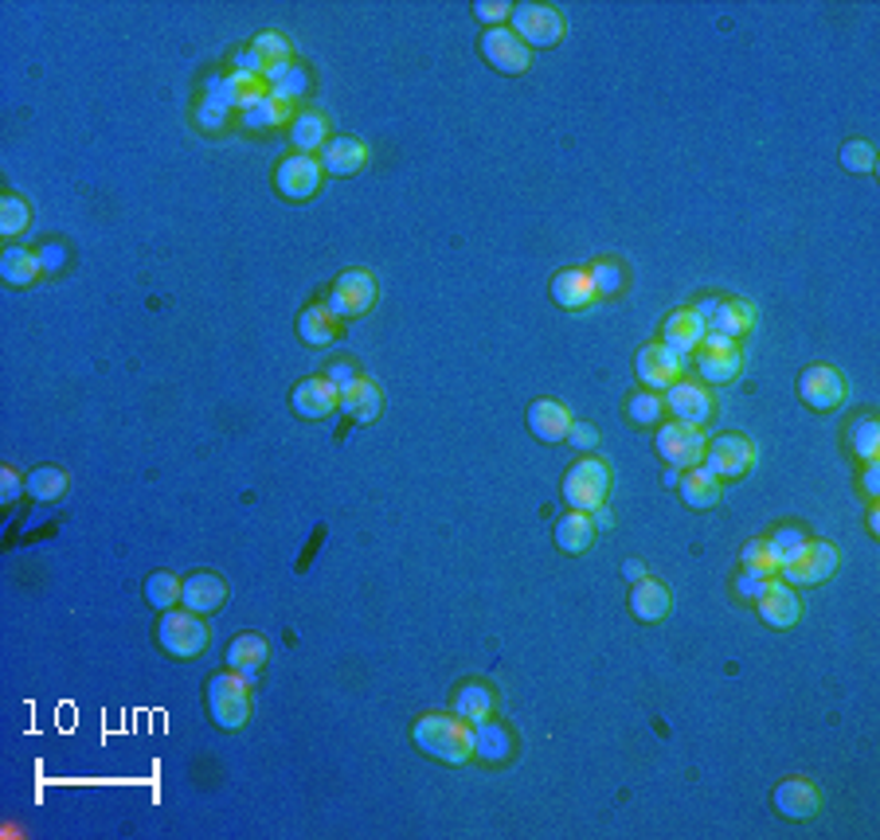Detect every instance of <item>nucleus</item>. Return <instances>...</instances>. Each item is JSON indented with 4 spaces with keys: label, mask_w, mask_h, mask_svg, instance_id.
<instances>
[{
    "label": "nucleus",
    "mask_w": 880,
    "mask_h": 840,
    "mask_svg": "<svg viewBox=\"0 0 880 840\" xmlns=\"http://www.w3.org/2000/svg\"><path fill=\"white\" fill-rule=\"evenodd\" d=\"M341 411L353 422H361V427H368V422H376L384 414V391L372 379L356 376L353 384L341 387Z\"/></svg>",
    "instance_id": "393cba45"
},
{
    "label": "nucleus",
    "mask_w": 880,
    "mask_h": 840,
    "mask_svg": "<svg viewBox=\"0 0 880 840\" xmlns=\"http://www.w3.org/2000/svg\"><path fill=\"white\" fill-rule=\"evenodd\" d=\"M411 743L442 766L474 763V723L454 712H427L411 723Z\"/></svg>",
    "instance_id": "f257e3e1"
},
{
    "label": "nucleus",
    "mask_w": 880,
    "mask_h": 840,
    "mask_svg": "<svg viewBox=\"0 0 880 840\" xmlns=\"http://www.w3.org/2000/svg\"><path fill=\"white\" fill-rule=\"evenodd\" d=\"M181 583L184 579H176L173 571H153L146 579V602L153 610H161V614L164 610H173L176 602H181Z\"/></svg>",
    "instance_id": "4c0bfd02"
},
{
    "label": "nucleus",
    "mask_w": 880,
    "mask_h": 840,
    "mask_svg": "<svg viewBox=\"0 0 880 840\" xmlns=\"http://www.w3.org/2000/svg\"><path fill=\"white\" fill-rule=\"evenodd\" d=\"M290 118H293V106L282 103V98H275V95H262L259 103H250L247 110H239V121L247 129H278Z\"/></svg>",
    "instance_id": "c9c22d12"
},
{
    "label": "nucleus",
    "mask_w": 880,
    "mask_h": 840,
    "mask_svg": "<svg viewBox=\"0 0 880 840\" xmlns=\"http://www.w3.org/2000/svg\"><path fill=\"white\" fill-rule=\"evenodd\" d=\"M626 414H631V422H638V427H657L665 414L662 391H634L631 399H626Z\"/></svg>",
    "instance_id": "79ce46f5"
},
{
    "label": "nucleus",
    "mask_w": 880,
    "mask_h": 840,
    "mask_svg": "<svg viewBox=\"0 0 880 840\" xmlns=\"http://www.w3.org/2000/svg\"><path fill=\"white\" fill-rule=\"evenodd\" d=\"M250 688L239 672H216V677L207 680L204 688V703H207V715L212 723L224 731H239L243 723L250 720Z\"/></svg>",
    "instance_id": "f03ea898"
},
{
    "label": "nucleus",
    "mask_w": 880,
    "mask_h": 840,
    "mask_svg": "<svg viewBox=\"0 0 880 840\" xmlns=\"http://www.w3.org/2000/svg\"><path fill=\"white\" fill-rule=\"evenodd\" d=\"M622 574H626V583H638V579H646V563H642V559H626V563H622Z\"/></svg>",
    "instance_id": "13d9d810"
},
{
    "label": "nucleus",
    "mask_w": 880,
    "mask_h": 840,
    "mask_svg": "<svg viewBox=\"0 0 880 840\" xmlns=\"http://www.w3.org/2000/svg\"><path fill=\"white\" fill-rule=\"evenodd\" d=\"M755 614H760V622L771 629H794L798 626V617H803V602H798L794 586H786L783 579H771L768 591L755 599Z\"/></svg>",
    "instance_id": "a211bd4d"
},
{
    "label": "nucleus",
    "mask_w": 880,
    "mask_h": 840,
    "mask_svg": "<svg viewBox=\"0 0 880 840\" xmlns=\"http://www.w3.org/2000/svg\"><path fill=\"white\" fill-rule=\"evenodd\" d=\"M591 524H595V528H603V532H607V528H614V513H611V508H607V505H599L595 513H591Z\"/></svg>",
    "instance_id": "bf43d9fd"
},
{
    "label": "nucleus",
    "mask_w": 880,
    "mask_h": 840,
    "mask_svg": "<svg viewBox=\"0 0 880 840\" xmlns=\"http://www.w3.org/2000/svg\"><path fill=\"white\" fill-rule=\"evenodd\" d=\"M321 376H325L329 384H337V391H341V387L353 384V379L361 376V371H356V364H353V360H333L325 371H321Z\"/></svg>",
    "instance_id": "5fc2aeb1"
},
{
    "label": "nucleus",
    "mask_w": 880,
    "mask_h": 840,
    "mask_svg": "<svg viewBox=\"0 0 880 840\" xmlns=\"http://www.w3.org/2000/svg\"><path fill=\"white\" fill-rule=\"evenodd\" d=\"M849 446L861 462H877L880 457V419L877 414H861V419L849 427Z\"/></svg>",
    "instance_id": "e433bc0d"
},
{
    "label": "nucleus",
    "mask_w": 880,
    "mask_h": 840,
    "mask_svg": "<svg viewBox=\"0 0 880 840\" xmlns=\"http://www.w3.org/2000/svg\"><path fill=\"white\" fill-rule=\"evenodd\" d=\"M267 657H270V645L262 634L247 629V634H235L232 645H227V669L239 672L247 685H259L262 669H267Z\"/></svg>",
    "instance_id": "aec40b11"
},
{
    "label": "nucleus",
    "mask_w": 880,
    "mask_h": 840,
    "mask_svg": "<svg viewBox=\"0 0 880 840\" xmlns=\"http://www.w3.org/2000/svg\"><path fill=\"white\" fill-rule=\"evenodd\" d=\"M685 364H689L685 356H677V352H669L662 341H654L638 352L634 371H638V384L646 387V391H665V387L685 376Z\"/></svg>",
    "instance_id": "dca6fc26"
},
{
    "label": "nucleus",
    "mask_w": 880,
    "mask_h": 840,
    "mask_svg": "<svg viewBox=\"0 0 880 840\" xmlns=\"http://www.w3.org/2000/svg\"><path fill=\"white\" fill-rule=\"evenodd\" d=\"M841 169L846 172H857V176H869L872 169H877V149H872V141H846L841 146Z\"/></svg>",
    "instance_id": "c03bdc74"
},
{
    "label": "nucleus",
    "mask_w": 880,
    "mask_h": 840,
    "mask_svg": "<svg viewBox=\"0 0 880 840\" xmlns=\"http://www.w3.org/2000/svg\"><path fill=\"white\" fill-rule=\"evenodd\" d=\"M270 95L293 106L298 98L310 95V71H305L302 63H290V67H286V75L278 78V83H270Z\"/></svg>",
    "instance_id": "37998d69"
},
{
    "label": "nucleus",
    "mask_w": 880,
    "mask_h": 840,
    "mask_svg": "<svg viewBox=\"0 0 880 840\" xmlns=\"http://www.w3.org/2000/svg\"><path fill=\"white\" fill-rule=\"evenodd\" d=\"M227 602V583L224 574L216 571H192L181 583V606L192 610V614H216Z\"/></svg>",
    "instance_id": "412c9836"
},
{
    "label": "nucleus",
    "mask_w": 880,
    "mask_h": 840,
    "mask_svg": "<svg viewBox=\"0 0 880 840\" xmlns=\"http://www.w3.org/2000/svg\"><path fill=\"white\" fill-rule=\"evenodd\" d=\"M669 610H674V594H669V586H665L662 579L646 574V579L631 583V614L638 617V622L654 626V622H665V617H669Z\"/></svg>",
    "instance_id": "5701e85b"
},
{
    "label": "nucleus",
    "mask_w": 880,
    "mask_h": 840,
    "mask_svg": "<svg viewBox=\"0 0 880 840\" xmlns=\"http://www.w3.org/2000/svg\"><path fill=\"white\" fill-rule=\"evenodd\" d=\"M591 282H595L599 298H614V293L626 286V270H622L619 262H611V258H603V262L591 267Z\"/></svg>",
    "instance_id": "49530a36"
},
{
    "label": "nucleus",
    "mask_w": 880,
    "mask_h": 840,
    "mask_svg": "<svg viewBox=\"0 0 880 840\" xmlns=\"http://www.w3.org/2000/svg\"><path fill=\"white\" fill-rule=\"evenodd\" d=\"M477 47H482L485 63L493 71H501V75H525L528 63H533V52H528L525 40L513 28H485Z\"/></svg>",
    "instance_id": "4468645a"
},
{
    "label": "nucleus",
    "mask_w": 880,
    "mask_h": 840,
    "mask_svg": "<svg viewBox=\"0 0 880 840\" xmlns=\"http://www.w3.org/2000/svg\"><path fill=\"white\" fill-rule=\"evenodd\" d=\"M290 403L302 419L318 422V419H329L333 411H341V391H337V384H329L325 376H310L293 387Z\"/></svg>",
    "instance_id": "6ab92c4d"
},
{
    "label": "nucleus",
    "mask_w": 880,
    "mask_h": 840,
    "mask_svg": "<svg viewBox=\"0 0 880 840\" xmlns=\"http://www.w3.org/2000/svg\"><path fill=\"white\" fill-rule=\"evenodd\" d=\"M662 403H665V414H674V422H685V427H697V430L712 419V411H717V407H712V391L685 376L665 387Z\"/></svg>",
    "instance_id": "f8f14e48"
},
{
    "label": "nucleus",
    "mask_w": 880,
    "mask_h": 840,
    "mask_svg": "<svg viewBox=\"0 0 880 840\" xmlns=\"http://www.w3.org/2000/svg\"><path fill=\"white\" fill-rule=\"evenodd\" d=\"M28 219H32V207L24 204V196L4 192V196H0V235H4V239H17V235L28 231Z\"/></svg>",
    "instance_id": "a19ab883"
},
{
    "label": "nucleus",
    "mask_w": 880,
    "mask_h": 840,
    "mask_svg": "<svg viewBox=\"0 0 880 840\" xmlns=\"http://www.w3.org/2000/svg\"><path fill=\"white\" fill-rule=\"evenodd\" d=\"M677 493L689 508H712L725 493V481L717 473H708L705 465H693V470H682V481H677Z\"/></svg>",
    "instance_id": "c756f323"
},
{
    "label": "nucleus",
    "mask_w": 880,
    "mask_h": 840,
    "mask_svg": "<svg viewBox=\"0 0 880 840\" xmlns=\"http://www.w3.org/2000/svg\"><path fill=\"white\" fill-rule=\"evenodd\" d=\"M693 360H697L700 384H705V387H725V384H732V379L740 376L743 352H740V341H728V336H720V333H705L700 348L693 352Z\"/></svg>",
    "instance_id": "0eeeda50"
},
{
    "label": "nucleus",
    "mask_w": 880,
    "mask_h": 840,
    "mask_svg": "<svg viewBox=\"0 0 880 840\" xmlns=\"http://www.w3.org/2000/svg\"><path fill=\"white\" fill-rule=\"evenodd\" d=\"M834 571H837V548L829 540H811L794 563L779 567V579L786 586H818L826 579H834Z\"/></svg>",
    "instance_id": "ddd939ff"
},
{
    "label": "nucleus",
    "mask_w": 880,
    "mask_h": 840,
    "mask_svg": "<svg viewBox=\"0 0 880 840\" xmlns=\"http://www.w3.org/2000/svg\"><path fill=\"white\" fill-rule=\"evenodd\" d=\"M321 181H325V169H321V161L310 153H290L275 164V189H278V196H286V200L318 196Z\"/></svg>",
    "instance_id": "9b49d317"
},
{
    "label": "nucleus",
    "mask_w": 880,
    "mask_h": 840,
    "mask_svg": "<svg viewBox=\"0 0 880 840\" xmlns=\"http://www.w3.org/2000/svg\"><path fill=\"white\" fill-rule=\"evenodd\" d=\"M321 169L325 176H356V172L368 164V149H364L361 138H329V146L321 149Z\"/></svg>",
    "instance_id": "a878e982"
},
{
    "label": "nucleus",
    "mask_w": 880,
    "mask_h": 840,
    "mask_svg": "<svg viewBox=\"0 0 880 840\" xmlns=\"http://www.w3.org/2000/svg\"><path fill=\"white\" fill-rule=\"evenodd\" d=\"M232 106L224 103V98H200L196 106V126L204 129V133H219V129L232 121Z\"/></svg>",
    "instance_id": "a18cd8bd"
},
{
    "label": "nucleus",
    "mask_w": 880,
    "mask_h": 840,
    "mask_svg": "<svg viewBox=\"0 0 880 840\" xmlns=\"http://www.w3.org/2000/svg\"><path fill=\"white\" fill-rule=\"evenodd\" d=\"M474 758L477 763H490V766H501L513 758V735L505 723H497L490 715V720L474 723Z\"/></svg>",
    "instance_id": "bb28decb"
},
{
    "label": "nucleus",
    "mask_w": 880,
    "mask_h": 840,
    "mask_svg": "<svg viewBox=\"0 0 880 840\" xmlns=\"http://www.w3.org/2000/svg\"><path fill=\"white\" fill-rule=\"evenodd\" d=\"M798 399L818 414L837 411V407L846 403V379H841L837 368H829V364H811L798 376Z\"/></svg>",
    "instance_id": "2eb2a0df"
},
{
    "label": "nucleus",
    "mask_w": 880,
    "mask_h": 840,
    "mask_svg": "<svg viewBox=\"0 0 880 840\" xmlns=\"http://www.w3.org/2000/svg\"><path fill=\"white\" fill-rule=\"evenodd\" d=\"M212 634H207L204 614H192V610H164L161 622H157V645H161L169 657L192 660L207 649Z\"/></svg>",
    "instance_id": "20e7f679"
},
{
    "label": "nucleus",
    "mask_w": 880,
    "mask_h": 840,
    "mask_svg": "<svg viewBox=\"0 0 880 840\" xmlns=\"http://www.w3.org/2000/svg\"><path fill=\"white\" fill-rule=\"evenodd\" d=\"M768 543H771V551H775L779 567H786L803 556V548L811 543V536H806V528H798V524H783V528H775V532L768 536Z\"/></svg>",
    "instance_id": "58836bf2"
},
{
    "label": "nucleus",
    "mask_w": 880,
    "mask_h": 840,
    "mask_svg": "<svg viewBox=\"0 0 880 840\" xmlns=\"http://www.w3.org/2000/svg\"><path fill=\"white\" fill-rule=\"evenodd\" d=\"M768 586H771V579H763V574H755V571H743L740 567V574H736V599L751 602V606H755V599H760Z\"/></svg>",
    "instance_id": "8fccbe9b"
},
{
    "label": "nucleus",
    "mask_w": 880,
    "mask_h": 840,
    "mask_svg": "<svg viewBox=\"0 0 880 840\" xmlns=\"http://www.w3.org/2000/svg\"><path fill=\"white\" fill-rule=\"evenodd\" d=\"M568 442L579 450V454H591V450H599V430L591 427V422H571Z\"/></svg>",
    "instance_id": "603ef678"
},
{
    "label": "nucleus",
    "mask_w": 880,
    "mask_h": 840,
    "mask_svg": "<svg viewBox=\"0 0 880 840\" xmlns=\"http://www.w3.org/2000/svg\"><path fill=\"white\" fill-rule=\"evenodd\" d=\"M591 540H595L591 513H576V508H571L568 516H560V524H556V548H560L564 556H583V551L591 548Z\"/></svg>",
    "instance_id": "72a5a7b5"
},
{
    "label": "nucleus",
    "mask_w": 880,
    "mask_h": 840,
    "mask_svg": "<svg viewBox=\"0 0 880 840\" xmlns=\"http://www.w3.org/2000/svg\"><path fill=\"white\" fill-rule=\"evenodd\" d=\"M705 465L708 473H717L720 481H740L755 465V446L743 434H717L705 442Z\"/></svg>",
    "instance_id": "1a4fd4ad"
},
{
    "label": "nucleus",
    "mask_w": 880,
    "mask_h": 840,
    "mask_svg": "<svg viewBox=\"0 0 880 840\" xmlns=\"http://www.w3.org/2000/svg\"><path fill=\"white\" fill-rule=\"evenodd\" d=\"M705 442L708 438L700 434L697 427H685V422H665L654 438L657 457H662L669 470H693V465L705 462Z\"/></svg>",
    "instance_id": "9d476101"
},
{
    "label": "nucleus",
    "mask_w": 880,
    "mask_h": 840,
    "mask_svg": "<svg viewBox=\"0 0 880 840\" xmlns=\"http://www.w3.org/2000/svg\"><path fill=\"white\" fill-rule=\"evenodd\" d=\"M571 411L564 403H556V399H536L533 407H528V430H533L536 442H544V446H556V442H564L571 430Z\"/></svg>",
    "instance_id": "b1692460"
},
{
    "label": "nucleus",
    "mask_w": 880,
    "mask_h": 840,
    "mask_svg": "<svg viewBox=\"0 0 880 840\" xmlns=\"http://www.w3.org/2000/svg\"><path fill=\"white\" fill-rule=\"evenodd\" d=\"M44 274V262H40V255L28 247H4L0 250V278H4V286H17V290H24V286H32L35 278Z\"/></svg>",
    "instance_id": "473e14b6"
},
{
    "label": "nucleus",
    "mask_w": 880,
    "mask_h": 840,
    "mask_svg": "<svg viewBox=\"0 0 880 840\" xmlns=\"http://www.w3.org/2000/svg\"><path fill=\"white\" fill-rule=\"evenodd\" d=\"M376 293L380 290H376V278H372L368 270H345L337 282L329 286L325 309L337 321H356L376 305Z\"/></svg>",
    "instance_id": "6e6552de"
},
{
    "label": "nucleus",
    "mask_w": 880,
    "mask_h": 840,
    "mask_svg": "<svg viewBox=\"0 0 880 840\" xmlns=\"http://www.w3.org/2000/svg\"><path fill=\"white\" fill-rule=\"evenodd\" d=\"M40 255V262H44V270H60L63 262H67V250L60 247V243H44V247L35 250Z\"/></svg>",
    "instance_id": "4d7b16f0"
},
{
    "label": "nucleus",
    "mask_w": 880,
    "mask_h": 840,
    "mask_svg": "<svg viewBox=\"0 0 880 840\" xmlns=\"http://www.w3.org/2000/svg\"><path fill=\"white\" fill-rule=\"evenodd\" d=\"M693 309H697V317L705 321L708 333H720V336H728V341H740V336H748L751 329H755V305L743 298L708 293V298H700Z\"/></svg>",
    "instance_id": "423d86ee"
},
{
    "label": "nucleus",
    "mask_w": 880,
    "mask_h": 840,
    "mask_svg": "<svg viewBox=\"0 0 880 840\" xmlns=\"http://www.w3.org/2000/svg\"><path fill=\"white\" fill-rule=\"evenodd\" d=\"M861 493L869 500H880V462H865V470H861Z\"/></svg>",
    "instance_id": "6e6d98bb"
},
{
    "label": "nucleus",
    "mask_w": 880,
    "mask_h": 840,
    "mask_svg": "<svg viewBox=\"0 0 880 840\" xmlns=\"http://www.w3.org/2000/svg\"><path fill=\"white\" fill-rule=\"evenodd\" d=\"M595 282H591V270H560L552 278V301L568 313H579L595 301Z\"/></svg>",
    "instance_id": "cd10ccee"
},
{
    "label": "nucleus",
    "mask_w": 880,
    "mask_h": 840,
    "mask_svg": "<svg viewBox=\"0 0 880 840\" xmlns=\"http://www.w3.org/2000/svg\"><path fill=\"white\" fill-rule=\"evenodd\" d=\"M509 28L525 40V47H556L568 32V20H564L560 9L552 4H536V0H525V4H513Z\"/></svg>",
    "instance_id": "39448f33"
},
{
    "label": "nucleus",
    "mask_w": 880,
    "mask_h": 840,
    "mask_svg": "<svg viewBox=\"0 0 880 840\" xmlns=\"http://www.w3.org/2000/svg\"><path fill=\"white\" fill-rule=\"evenodd\" d=\"M250 47L267 60V67H275V63H293L290 60V40L286 35H278V32H259L255 40H250Z\"/></svg>",
    "instance_id": "de8ad7c7"
},
{
    "label": "nucleus",
    "mask_w": 880,
    "mask_h": 840,
    "mask_svg": "<svg viewBox=\"0 0 880 840\" xmlns=\"http://www.w3.org/2000/svg\"><path fill=\"white\" fill-rule=\"evenodd\" d=\"M450 708H454V715H462L466 723H482L497 712V692H493L485 680H466V685H458Z\"/></svg>",
    "instance_id": "c85d7f7f"
},
{
    "label": "nucleus",
    "mask_w": 880,
    "mask_h": 840,
    "mask_svg": "<svg viewBox=\"0 0 880 840\" xmlns=\"http://www.w3.org/2000/svg\"><path fill=\"white\" fill-rule=\"evenodd\" d=\"M20 493H28L24 477H20L17 470H9V465H4V470H0V500H4V505H12V500H17Z\"/></svg>",
    "instance_id": "864d4df0"
},
{
    "label": "nucleus",
    "mask_w": 880,
    "mask_h": 840,
    "mask_svg": "<svg viewBox=\"0 0 880 840\" xmlns=\"http://www.w3.org/2000/svg\"><path fill=\"white\" fill-rule=\"evenodd\" d=\"M771 806H775V814L786 817V821H811L822 809V789L806 778H783L771 789Z\"/></svg>",
    "instance_id": "f3484780"
},
{
    "label": "nucleus",
    "mask_w": 880,
    "mask_h": 840,
    "mask_svg": "<svg viewBox=\"0 0 880 840\" xmlns=\"http://www.w3.org/2000/svg\"><path fill=\"white\" fill-rule=\"evenodd\" d=\"M869 532H872V536H880V508H877V505L869 508Z\"/></svg>",
    "instance_id": "052dcab7"
},
{
    "label": "nucleus",
    "mask_w": 880,
    "mask_h": 840,
    "mask_svg": "<svg viewBox=\"0 0 880 840\" xmlns=\"http://www.w3.org/2000/svg\"><path fill=\"white\" fill-rule=\"evenodd\" d=\"M24 485H28V497H32L35 505H55L60 497H67L71 477H67V470H60V465H35V470L24 477Z\"/></svg>",
    "instance_id": "f704fd0d"
},
{
    "label": "nucleus",
    "mask_w": 880,
    "mask_h": 840,
    "mask_svg": "<svg viewBox=\"0 0 880 840\" xmlns=\"http://www.w3.org/2000/svg\"><path fill=\"white\" fill-rule=\"evenodd\" d=\"M474 17L485 20V24H493V28H509L513 4L509 0H474Z\"/></svg>",
    "instance_id": "09e8293b"
},
{
    "label": "nucleus",
    "mask_w": 880,
    "mask_h": 840,
    "mask_svg": "<svg viewBox=\"0 0 880 840\" xmlns=\"http://www.w3.org/2000/svg\"><path fill=\"white\" fill-rule=\"evenodd\" d=\"M337 333H341V321L329 313L325 301L305 305L302 313H298V336H302V344H310V348H329V344L337 341Z\"/></svg>",
    "instance_id": "2f4dec72"
},
{
    "label": "nucleus",
    "mask_w": 880,
    "mask_h": 840,
    "mask_svg": "<svg viewBox=\"0 0 880 840\" xmlns=\"http://www.w3.org/2000/svg\"><path fill=\"white\" fill-rule=\"evenodd\" d=\"M740 567H743V571L763 574V579H779V559H775V551H771L768 536H755V540L743 543Z\"/></svg>",
    "instance_id": "ea45409f"
},
{
    "label": "nucleus",
    "mask_w": 880,
    "mask_h": 840,
    "mask_svg": "<svg viewBox=\"0 0 880 840\" xmlns=\"http://www.w3.org/2000/svg\"><path fill=\"white\" fill-rule=\"evenodd\" d=\"M705 321L697 317V309H674L669 317H665V325H662V344L669 352H677V356H685L689 360L693 352L700 348V341H705Z\"/></svg>",
    "instance_id": "4be33fe9"
},
{
    "label": "nucleus",
    "mask_w": 880,
    "mask_h": 840,
    "mask_svg": "<svg viewBox=\"0 0 880 840\" xmlns=\"http://www.w3.org/2000/svg\"><path fill=\"white\" fill-rule=\"evenodd\" d=\"M607 493H611V465L603 457L587 454L568 465V473H564V500H568V508L595 513L599 505H607Z\"/></svg>",
    "instance_id": "7ed1b4c3"
},
{
    "label": "nucleus",
    "mask_w": 880,
    "mask_h": 840,
    "mask_svg": "<svg viewBox=\"0 0 880 840\" xmlns=\"http://www.w3.org/2000/svg\"><path fill=\"white\" fill-rule=\"evenodd\" d=\"M232 71H243V75H267V60H262L259 52H255V47H239V52L232 55Z\"/></svg>",
    "instance_id": "3c124183"
},
{
    "label": "nucleus",
    "mask_w": 880,
    "mask_h": 840,
    "mask_svg": "<svg viewBox=\"0 0 880 840\" xmlns=\"http://www.w3.org/2000/svg\"><path fill=\"white\" fill-rule=\"evenodd\" d=\"M290 146L298 153L318 157L329 146V118L321 110H298L290 118Z\"/></svg>",
    "instance_id": "7c9ffc66"
}]
</instances>
